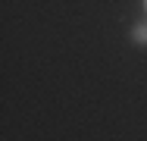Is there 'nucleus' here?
<instances>
[{
  "label": "nucleus",
  "instance_id": "nucleus-2",
  "mask_svg": "<svg viewBox=\"0 0 147 141\" xmlns=\"http://www.w3.org/2000/svg\"><path fill=\"white\" fill-rule=\"evenodd\" d=\"M144 9H147V0H144Z\"/></svg>",
  "mask_w": 147,
  "mask_h": 141
},
{
  "label": "nucleus",
  "instance_id": "nucleus-1",
  "mask_svg": "<svg viewBox=\"0 0 147 141\" xmlns=\"http://www.w3.org/2000/svg\"><path fill=\"white\" fill-rule=\"evenodd\" d=\"M131 41L135 44H147V25L144 22H138V25L131 28Z\"/></svg>",
  "mask_w": 147,
  "mask_h": 141
}]
</instances>
